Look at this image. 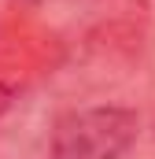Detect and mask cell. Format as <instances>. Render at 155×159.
Wrapping results in <instances>:
<instances>
[{
	"label": "cell",
	"mask_w": 155,
	"mask_h": 159,
	"mask_svg": "<svg viewBox=\"0 0 155 159\" xmlns=\"http://www.w3.org/2000/svg\"><path fill=\"white\" fill-rule=\"evenodd\" d=\"M140 137V119L129 107L96 104L67 111L52 126L48 159H122Z\"/></svg>",
	"instance_id": "1"
}]
</instances>
